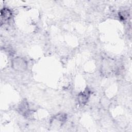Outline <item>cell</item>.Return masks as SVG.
Here are the masks:
<instances>
[{
    "label": "cell",
    "mask_w": 132,
    "mask_h": 132,
    "mask_svg": "<svg viewBox=\"0 0 132 132\" xmlns=\"http://www.w3.org/2000/svg\"><path fill=\"white\" fill-rule=\"evenodd\" d=\"M91 94V91L88 88H86L84 91L79 93L77 96V101L79 104L85 105L88 101Z\"/></svg>",
    "instance_id": "cell-2"
},
{
    "label": "cell",
    "mask_w": 132,
    "mask_h": 132,
    "mask_svg": "<svg viewBox=\"0 0 132 132\" xmlns=\"http://www.w3.org/2000/svg\"><path fill=\"white\" fill-rule=\"evenodd\" d=\"M12 68L15 71L23 72L25 71L28 67L27 62L25 58L20 56L13 58L11 62Z\"/></svg>",
    "instance_id": "cell-1"
},
{
    "label": "cell",
    "mask_w": 132,
    "mask_h": 132,
    "mask_svg": "<svg viewBox=\"0 0 132 132\" xmlns=\"http://www.w3.org/2000/svg\"><path fill=\"white\" fill-rule=\"evenodd\" d=\"M119 16L122 20H125L128 18V13L126 11H122L119 13Z\"/></svg>",
    "instance_id": "cell-6"
},
{
    "label": "cell",
    "mask_w": 132,
    "mask_h": 132,
    "mask_svg": "<svg viewBox=\"0 0 132 132\" xmlns=\"http://www.w3.org/2000/svg\"><path fill=\"white\" fill-rule=\"evenodd\" d=\"M12 16V12L8 8L4 7L1 11V24L6 23Z\"/></svg>",
    "instance_id": "cell-3"
},
{
    "label": "cell",
    "mask_w": 132,
    "mask_h": 132,
    "mask_svg": "<svg viewBox=\"0 0 132 132\" xmlns=\"http://www.w3.org/2000/svg\"><path fill=\"white\" fill-rule=\"evenodd\" d=\"M18 110L21 114L24 116H29L30 114V110L27 102L24 101H23L18 107Z\"/></svg>",
    "instance_id": "cell-5"
},
{
    "label": "cell",
    "mask_w": 132,
    "mask_h": 132,
    "mask_svg": "<svg viewBox=\"0 0 132 132\" xmlns=\"http://www.w3.org/2000/svg\"><path fill=\"white\" fill-rule=\"evenodd\" d=\"M66 120L67 115L63 113H60L53 117L51 120V124L61 126L66 121Z\"/></svg>",
    "instance_id": "cell-4"
}]
</instances>
